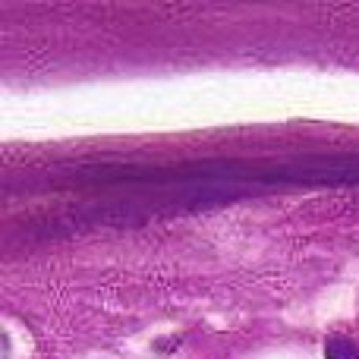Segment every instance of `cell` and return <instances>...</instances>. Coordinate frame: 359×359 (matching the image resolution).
<instances>
[{
  "label": "cell",
  "instance_id": "cell-1",
  "mask_svg": "<svg viewBox=\"0 0 359 359\" xmlns=\"http://www.w3.org/2000/svg\"><path fill=\"white\" fill-rule=\"evenodd\" d=\"M325 356L328 359H359V350L350 341H344V337H331V341L325 344Z\"/></svg>",
  "mask_w": 359,
  "mask_h": 359
}]
</instances>
